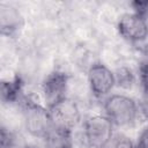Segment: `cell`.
<instances>
[{
	"label": "cell",
	"mask_w": 148,
	"mask_h": 148,
	"mask_svg": "<svg viewBox=\"0 0 148 148\" xmlns=\"http://www.w3.org/2000/svg\"><path fill=\"white\" fill-rule=\"evenodd\" d=\"M138 108H139V117L141 116L145 120L148 121V96H145L138 102Z\"/></svg>",
	"instance_id": "13"
},
{
	"label": "cell",
	"mask_w": 148,
	"mask_h": 148,
	"mask_svg": "<svg viewBox=\"0 0 148 148\" xmlns=\"http://www.w3.org/2000/svg\"><path fill=\"white\" fill-rule=\"evenodd\" d=\"M138 79L143 95L148 96V60H143L140 62L138 68Z\"/></svg>",
	"instance_id": "11"
},
{
	"label": "cell",
	"mask_w": 148,
	"mask_h": 148,
	"mask_svg": "<svg viewBox=\"0 0 148 148\" xmlns=\"http://www.w3.org/2000/svg\"><path fill=\"white\" fill-rule=\"evenodd\" d=\"M105 116L117 127H127L134 124L139 117L138 102L125 94L109 95L103 104Z\"/></svg>",
	"instance_id": "1"
},
{
	"label": "cell",
	"mask_w": 148,
	"mask_h": 148,
	"mask_svg": "<svg viewBox=\"0 0 148 148\" xmlns=\"http://www.w3.org/2000/svg\"><path fill=\"white\" fill-rule=\"evenodd\" d=\"M23 126L27 133L35 139H45L53 130L49 109L35 101L25 99L22 105Z\"/></svg>",
	"instance_id": "2"
},
{
	"label": "cell",
	"mask_w": 148,
	"mask_h": 148,
	"mask_svg": "<svg viewBox=\"0 0 148 148\" xmlns=\"http://www.w3.org/2000/svg\"><path fill=\"white\" fill-rule=\"evenodd\" d=\"M141 52L143 53V56L147 58V60H148V43H146L142 47H141Z\"/></svg>",
	"instance_id": "15"
},
{
	"label": "cell",
	"mask_w": 148,
	"mask_h": 148,
	"mask_svg": "<svg viewBox=\"0 0 148 148\" xmlns=\"http://www.w3.org/2000/svg\"><path fill=\"white\" fill-rule=\"evenodd\" d=\"M114 73V79H116V86L124 89V90H131L136 82L135 74L133 71L126 66V65H120L119 67L113 71Z\"/></svg>",
	"instance_id": "10"
},
{
	"label": "cell",
	"mask_w": 148,
	"mask_h": 148,
	"mask_svg": "<svg viewBox=\"0 0 148 148\" xmlns=\"http://www.w3.org/2000/svg\"><path fill=\"white\" fill-rule=\"evenodd\" d=\"M0 24L2 35H13L22 25V16L20 12L12 6H2L0 10Z\"/></svg>",
	"instance_id": "8"
},
{
	"label": "cell",
	"mask_w": 148,
	"mask_h": 148,
	"mask_svg": "<svg viewBox=\"0 0 148 148\" xmlns=\"http://www.w3.org/2000/svg\"><path fill=\"white\" fill-rule=\"evenodd\" d=\"M68 84H69V76L61 71L52 72L43 80L40 84V90H42L44 104L47 109L53 106L56 103L60 102L61 99L68 97L67 96Z\"/></svg>",
	"instance_id": "7"
},
{
	"label": "cell",
	"mask_w": 148,
	"mask_h": 148,
	"mask_svg": "<svg viewBox=\"0 0 148 148\" xmlns=\"http://www.w3.org/2000/svg\"><path fill=\"white\" fill-rule=\"evenodd\" d=\"M87 81L92 96L98 99L109 96L116 86L113 71L103 62H94L89 66Z\"/></svg>",
	"instance_id": "4"
},
{
	"label": "cell",
	"mask_w": 148,
	"mask_h": 148,
	"mask_svg": "<svg viewBox=\"0 0 148 148\" xmlns=\"http://www.w3.org/2000/svg\"><path fill=\"white\" fill-rule=\"evenodd\" d=\"M114 125L105 114L88 117L83 124V135L89 148H106L114 136Z\"/></svg>",
	"instance_id": "3"
},
{
	"label": "cell",
	"mask_w": 148,
	"mask_h": 148,
	"mask_svg": "<svg viewBox=\"0 0 148 148\" xmlns=\"http://www.w3.org/2000/svg\"><path fill=\"white\" fill-rule=\"evenodd\" d=\"M119 35L130 43H142L148 38V18L135 12L123 14L117 22Z\"/></svg>",
	"instance_id": "5"
},
{
	"label": "cell",
	"mask_w": 148,
	"mask_h": 148,
	"mask_svg": "<svg viewBox=\"0 0 148 148\" xmlns=\"http://www.w3.org/2000/svg\"><path fill=\"white\" fill-rule=\"evenodd\" d=\"M53 127L60 130L73 131L81 120V111L79 104L71 97H66L53 106L49 108Z\"/></svg>",
	"instance_id": "6"
},
{
	"label": "cell",
	"mask_w": 148,
	"mask_h": 148,
	"mask_svg": "<svg viewBox=\"0 0 148 148\" xmlns=\"http://www.w3.org/2000/svg\"><path fill=\"white\" fill-rule=\"evenodd\" d=\"M109 145H111V148H136L135 142L125 134L114 135Z\"/></svg>",
	"instance_id": "12"
},
{
	"label": "cell",
	"mask_w": 148,
	"mask_h": 148,
	"mask_svg": "<svg viewBox=\"0 0 148 148\" xmlns=\"http://www.w3.org/2000/svg\"><path fill=\"white\" fill-rule=\"evenodd\" d=\"M45 148H73L72 131L53 127L51 133L44 139Z\"/></svg>",
	"instance_id": "9"
},
{
	"label": "cell",
	"mask_w": 148,
	"mask_h": 148,
	"mask_svg": "<svg viewBox=\"0 0 148 148\" xmlns=\"http://www.w3.org/2000/svg\"><path fill=\"white\" fill-rule=\"evenodd\" d=\"M136 148H148V126L139 135L138 142L135 143Z\"/></svg>",
	"instance_id": "14"
}]
</instances>
